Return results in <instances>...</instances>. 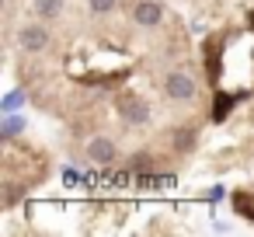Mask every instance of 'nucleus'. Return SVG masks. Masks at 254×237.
Returning a JSON list of instances; mask_svg holds the SVG:
<instances>
[{
  "label": "nucleus",
  "mask_w": 254,
  "mask_h": 237,
  "mask_svg": "<svg viewBox=\"0 0 254 237\" xmlns=\"http://www.w3.org/2000/svg\"><path fill=\"white\" fill-rule=\"evenodd\" d=\"M129 21L139 32H157L167 21V11L160 0H129Z\"/></svg>",
  "instance_id": "20e7f679"
},
{
  "label": "nucleus",
  "mask_w": 254,
  "mask_h": 237,
  "mask_svg": "<svg viewBox=\"0 0 254 237\" xmlns=\"http://www.w3.org/2000/svg\"><path fill=\"white\" fill-rule=\"evenodd\" d=\"M171 150L174 154H188L195 143H198V126L195 122H188V126H178V129H171Z\"/></svg>",
  "instance_id": "423d86ee"
},
{
  "label": "nucleus",
  "mask_w": 254,
  "mask_h": 237,
  "mask_svg": "<svg viewBox=\"0 0 254 237\" xmlns=\"http://www.w3.org/2000/svg\"><path fill=\"white\" fill-rule=\"evenodd\" d=\"M21 101H28V91H21V87H18V91H11V94L4 98V112H18V108H21Z\"/></svg>",
  "instance_id": "f8f14e48"
},
{
  "label": "nucleus",
  "mask_w": 254,
  "mask_h": 237,
  "mask_svg": "<svg viewBox=\"0 0 254 237\" xmlns=\"http://www.w3.org/2000/svg\"><path fill=\"white\" fill-rule=\"evenodd\" d=\"M160 94H164L171 105H191V101H198V94H202L198 74H191V70H185V67L167 70V74L160 77Z\"/></svg>",
  "instance_id": "f257e3e1"
},
{
  "label": "nucleus",
  "mask_w": 254,
  "mask_h": 237,
  "mask_svg": "<svg viewBox=\"0 0 254 237\" xmlns=\"http://www.w3.org/2000/svg\"><path fill=\"white\" fill-rule=\"evenodd\" d=\"M129 167L139 171V174H153V171H157V157H153L150 150H136V154L129 157Z\"/></svg>",
  "instance_id": "6e6552de"
},
{
  "label": "nucleus",
  "mask_w": 254,
  "mask_h": 237,
  "mask_svg": "<svg viewBox=\"0 0 254 237\" xmlns=\"http://www.w3.org/2000/svg\"><path fill=\"white\" fill-rule=\"evenodd\" d=\"M115 115H119V122L129 126V129H143V126L153 122V105H150L146 98H139V94H126V98L115 101Z\"/></svg>",
  "instance_id": "7ed1b4c3"
},
{
  "label": "nucleus",
  "mask_w": 254,
  "mask_h": 237,
  "mask_svg": "<svg viewBox=\"0 0 254 237\" xmlns=\"http://www.w3.org/2000/svg\"><path fill=\"white\" fill-rule=\"evenodd\" d=\"M49 46H53V28L39 18V21H25V25L18 28L11 49H21L25 56H42Z\"/></svg>",
  "instance_id": "f03ea898"
},
{
  "label": "nucleus",
  "mask_w": 254,
  "mask_h": 237,
  "mask_svg": "<svg viewBox=\"0 0 254 237\" xmlns=\"http://www.w3.org/2000/svg\"><path fill=\"white\" fill-rule=\"evenodd\" d=\"M84 160L94 164V167H112V164H119V143L105 133H94L84 143Z\"/></svg>",
  "instance_id": "39448f33"
},
{
  "label": "nucleus",
  "mask_w": 254,
  "mask_h": 237,
  "mask_svg": "<svg viewBox=\"0 0 254 237\" xmlns=\"http://www.w3.org/2000/svg\"><path fill=\"white\" fill-rule=\"evenodd\" d=\"M230 108H233V98H230V94H219V98H216V112H212V119L223 122V119L230 115Z\"/></svg>",
  "instance_id": "ddd939ff"
},
{
  "label": "nucleus",
  "mask_w": 254,
  "mask_h": 237,
  "mask_svg": "<svg viewBox=\"0 0 254 237\" xmlns=\"http://www.w3.org/2000/svg\"><path fill=\"white\" fill-rule=\"evenodd\" d=\"M25 129V119L21 115H14V112H7L4 115V122H0V136L4 140H18V133Z\"/></svg>",
  "instance_id": "1a4fd4ad"
},
{
  "label": "nucleus",
  "mask_w": 254,
  "mask_h": 237,
  "mask_svg": "<svg viewBox=\"0 0 254 237\" xmlns=\"http://www.w3.org/2000/svg\"><path fill=\"white\" fill-rule=\"evenodd\" d=\"M87 11L94 18H108V14L119 11V0H87Z\"/></svg>",
  "instance_id": "9b49d317"
},
{
  "label": "nucleus",
  "mask_w": 254,
  "mask_h": 237,
  "mask_svg": "<svg viewBox=\"0 0 254 237\" xmlns=\"http://www.w3.org/2000/svg\"><path fill=\"white\" fill-rule=\"evenodd\" d=\"M32 11H35V18H42V21H60L63 11H66V0H35Z\"/></svg>",
  "instance_id": "0eeeda50"
},
{
  "label": "nucleus",
  "mask_w": 254,
  "mask_h": 237,
  "mask_svg": "<svg viewBox=\"0 0 254 237\" xmlns=\"http://www.w3.org/2000/svg\"><path fill=\"white\" fill-rule=\"evenodd\" d=\"M233 209H237L244 220H254V192H237V195H233Z\"/></svg>",
  "instance_id": "9d476101"
}]
</instances>
